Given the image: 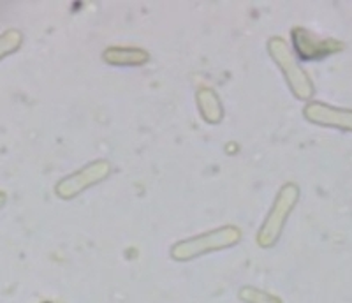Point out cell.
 <instances>
[{
	"instance_id": "3957f363",
	"label": "cell",
	"mask_w": 352,
	"mask_h": 303,
	"mask_svg": "<svg viewBox=\"0 0 352 303\" xmlns=\"http://www.w3.org/2000/svg\"><path fill=\"white\" fill-rule=\"evenodd\" d=\"M238 236H240V233L234 227H222L220 231H212L208 235L197 236V238L190 240V242H184V244L176 245L173 252H175V258H188V255H196L197 252L208 251V249L234 244Z\"/></svg>"
},
{
	"instance_id": "6da1fadb",
	"label": "cell",
	"mask_w": 352,
	"mask_h": 303,
	"mask_svg": "<svg viewBox=\"0 0 352 303\" xmlns=\"http://www.w3.org/2000/svg\"><path fill=\"white\" fill-rule=\"evenodd\" d=\"M270 50H272V53L275 55V59L280 62L282 67L285 69V74H287L292 90L296 92V96L301 97V99H307V97L312 96L314 92L312 83H310V80H308V76L301 71L300 65L296 64V60L292 59L291 52L287 50L284 41L272 39V43H270Z\"/></svg>"
},
{
	"instance_id": "277c9868",
	"label": "cell",
	"mask_w": 352,
	"mask_h": 303,
	"mask_svg": "<svg viewBox=\"0 0 352 303\" xmlns=\"http://www.w3.org/2000/svg\"><path fill=\"white\" fill-rule=\"evenodd\" d=\"M305 115L316 124L352 131V109L335 108L324 103H310L305 108Z\"/></svg>"
},
{
	"instance_id": "7a4b0ae2",
	"label": "cell",
	"mask_w": 352,
	"mask_h": 303,
	"mask_svg": "<svg viewBox=\"0 0 352 303\" xmlns=\"http://www.w3.org/2000/svg\"><path fill=\"white\" fill-rule=\"evenodd\" d=\"M296 196L298 189L292 184L285 185V187L282 189L280 194H278V200H276L275 207H273L272 213H270L266 222H264L263 231H259V244L270 245L275 242L278 233H280L282 222H284L287 211L291 210V207L294 205V201H296Z\"/></svg>"
},
{
	"instance_id": "5b68a950",
	"label": "cell",
	"mask_w": 352,
	"mask_h": 303,
	"mask_svg": "<svg viewBox=\"0 0 352 303\" xmlns=\"http://www.w3.org/2000/svg\"><path fill=\"white\" fill-rule=\"evenodd\" d=\"M294 43L300 53L307 59H319V56L329 55V53H336L345 48V44L336 39H320V37L314 36V34L307 32L303 28H294Z\"/></svg>"
},
{
	"instance_id": "8992f818",
	"label": "cell",
	"mask_w": 352,
	"mask_h": 303,
	"mask_svg": "<svg viewBox=\"0 0 352 303\" xmlns=\"http://www.w3.org/2000/svg\"><path fill=\"white\" fill-rule=\"evenodd\" d=\"M108 164L99 160V163H94L90 166L83 169L80 173H74L69 178H65L60 185H58V194L62 196H72L80 192L81 189L87 187L88 184H92L96 180L102 178L104 175H108Z\"/></svg>"
},
{
	"instance_id": "52a82bcc",
	"label": "cell",
	"mask_w": 352,
	"mask_h": 303,
	"mask_svg": "<svg viewBox=\"0 0 352 303\" xmlns=\"http://www.w3.org/2000/svg\"><path fill=\"white\" fill-rule=\"evenodd\" d=\"M111 53H115V55L120 56L122 59L116 62V64H140V62H144L146 60V53L144 52H138V50H109Z\"/></svg>"
}]
</instances>
